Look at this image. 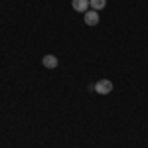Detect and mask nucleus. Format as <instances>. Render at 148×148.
<instances>
[{"mask_svg": "<svg viewBox=\"0 0 148 148\" xmlns=\"http://www.w3.org/2000/svg\"><path fill=\"white\" fill-rule=\"evenodd\" d=\"M71 6H73V10L83 12V14H85V12L89 10V0H73Z\"/></svg>", "mask_w": 148, "mask_h": 148, "instance_id": "7ed1b4c3", "label": "nucleus"}, {"mask_svg": "<svg viewBox=\"0 0 148 148\" xmlns=\"http://www.w3.org/2000/svg\"><path fill=\"white\" fill-rule=\"evenodd\" d=\"M42 63H44L47 69H56V67H57V57H56V56H44Z\"/></svg>", "mask_w": 148, "mask_h": 148, "instance_id": "20e7f679", "label": "nucleus"}, {"mask_svg": "<svg viewBox=\"0 0 148 148\" xmlns=\"http://www.w3.org/2000/svg\"><path fill=\"white\" fill-rule=\"evenodd\" d=\"M95 91L99 93V95H109V93L113 91V83L109 79H101L97 85H95Z\"/></svg>", "mask_w": 148, "mask_h": 148, "instance_id": "f257e3e1", "label": "nucleus"}, {"mask_svg": "<svg viewBox=\"0 0 148 148\" xmlns=\"http://www.w3.org/2000/svg\"><path fill=\"white\" fill-rule=\"evenodd\" d=\"M89 6H91L93 10L101 12L105 6H107V0H89Z\"/></svg>", "mask_w": 148, "mask_h": 148, "instance_id": "39448f33", "label": "nucleus"}, {"mask_svg": "<svg viewBox=\"0 0 148 148\" xmlns=\"http://www.w3.org/2000/svg\"><path fill=\"white\" fill-rule=\"evenodd\" d=\"M83 16H85V24L87 26H97L99 24V12L97 10H87Z\"/></svg>", "mask_w": 148, "mask_h": 148, "instance_id": "f03ea898", "label": "nucleus"}]
</instances>
